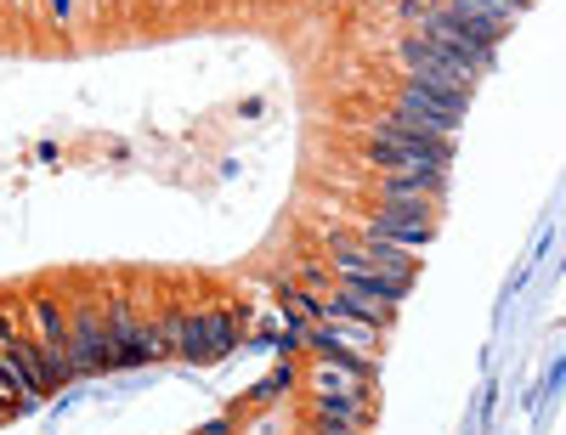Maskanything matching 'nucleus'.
Masks as SVG:
<instances>
[{"label":"nucleus","mask_w":566,"mask_h":435,"mask_svg":"<svg viewBox=\"0 0 566 435\" xmlns=\"http://www.w3.org/2000/svg\"><path fill=\"white\" fill-rule=\"evenodd\" d=\"M363 159L374 170H419V176H448V159L453 148L437 136H424L408 114H374L368 119V136H363Z\"/></svg>","instance_id":"obj_1"},{"label":"nucleus","mask_w":566,"mask_h":435,"mask_svg":"<svg viewBox=\"0 0 566 435\" xmlns=\"http://www.w3.org/2000/svg\"><path fill=\"white\" fill-rule=\"evenodd\" d=\"M328 272H335V283H363L374 288V295L386 300H402L408 283H413V255L408 250H391V244H374V237H335L328 244Z\"/></svg>","instance_id":"obj_2"},{"label":"nucleus","mask_w":566,"mask_h":435,"mask_svg":"<svg viewBox=\"0 0 566 435\" xmlns=\"http://www.w3.org/2000/svg\"><path fill=\"white\" fill-rule=\"evenodd\" d=\"M159 322L170 328L176 357H187V362H221L232 346H239V317H232L227 306H210V311H159Z\"/></svg>","instance_id":"obj_3"},{"label":"nucleus","mask_w":566,"mask_h":435,"mask_svg":"<svg viewBox=\"0 0 566 435\" xmlns=\"http://www.w3.org/2000/svg\"><path fill=\"white\" fill-rule=\"evenodd\" d=\"M391 108L408 114L424 136H437V141H453V125L464 119L470 108V91H453V85H424V79H402L397 96H391Z\"/></svg>","instance_id":"obj_4"},{"label":"nucleus","mask_w":566,"mask_h":435,"mask_svg":"<svg viewBox=\"0 0 566 435\" xmlns=\"http://www.w3.org/2000/svg\"><path fill=\"white\" fill-rule=\"evenodd\" d=\"M69 362L74 373H97L114 368V340H108V311L97 300L69 306Z\"/></svg>","instance_id":"obj_5"},{"label":"nucleus","mask_w":566,"mask_h":435,"mask_svg":"<svg viewBox=\"0 0 566 435\" xmlns=\"http://www.w3.org/2000/svg\"><path fill=\"white\" fill-rule=\"evenodd\" d=\"M448 176H419V170H386L374 176V210H413V215H437Z\"/></svg>","instance_id":"obj_6"},{"label":"nucleus","mask_w":566,"mask_h":435,"mask_svg":"<svg viewBox=\"0 0 566 435\" xmlns=\"http://www.w3.org/2000/svg\"><path fill=\"white\" fill-rule=\"evenodd\" d=\"M23 333H29V340L52 357V362L74 368V362H69V311H63L52 295H29V300H23Z\"/></svg>","instance_id":"obj_7"},{"label":"nucleus","mask_w":566,"mask_h":435,"mask_svg":"<svg viewBox=\"0 0 566 435\" xmlns=\"http://www.w3.org/2000/svg\"><path fill=\"white\" fill-rule=\"evenodd\" d=\"M323 317H346V322H368V328H391L397 300L374 295V288H363V283H335V288L323 295Z\"/></svg>","instance_id":"obj_8"},{"label":"nucleus","mask_w":566,"mask_h":435,"mask_svg":"<svg viewBox=\"0 0 566 435\" xmlns=\"http://www.w3.org/2000/svg\"><path fill=\"white\" fill-rule=\"evenodd\" d=\"M437 215H413V210H374L368 221H363V237H374V244H391V250H424L431 244V226Z\"/></svg>","instance_id":"obj_9"},{"label":"nucleus","mask_w":566,"mask_h":435,"mask_svg":"<svg viewBox=\"0 0 566 435\" xmlns=\"http://www.w3.org/2000/svg\"><path fill=\"white\" fill-rule=\"evenodd\" d=\"M108 340H114V368H136L142 362V328H148V317H142L125 295H114L108 306Z\"/></svg>","instance_id":"obj_10"},{"label":"nucleus","mask_w":566,"mask_h":435,"mask_svg":"<svg viewBox=\"0 0 566 435\" xmlns=\"http://www.w3.org/2000/svg\"><path fill=\"white\" fill-rule=\"evenodd\" d=\"M312 391L317 396H368V373L363 368H346V362H317Z\"/></svg>","instance_id":"obj_11"},{"label":"nucleus","mask_w":566,"mask_h":435,"mask_svg":"<svg viewBox=\"0 0 566 435\" xmlns=\"http://www.w3.org/2000/svg\"><path fill=\"white\" fill-rule=\"evenodd\" d=\"M312 418H352V424H368V396H312Z\"/></svg>","instance_id":"obj_12"},{"label":"nucleus","mask_w":566,"mask_h":435,"mask_svg":"<svg viewBox=\"0 0 566 435\" xmlns=\"http://www.w3.org/2000/svg\"><path fill=\"white\" fill-rule=\"evenodd\" d=\"M453 7H464V12H482V18H493V23H510L515 12L527 7V0H453Z\"/></svg>","instance_id":"obj_13"},{"label":"nucleus","mask_w":566,"mask_h":435,"mask_svg":"<svg viewBox=\"0 0 566 435\" xmlns=\"http://www.w3.org/2000/svg\"><path fill=\"white\" fill-rule=\"evenodd\" d=\"M23 333V306H12V300H0V351H7L12 340Z\"/></svg>","instance_id":"obj_14"},{"label":"nucleus","mask_w":566,"mask_h":435,"mask_svg":"<svg viewBox=\"0 0 566 435\" xmlns=\"http://www.w3.org/2000/svg\"><path fill=\"white\" fill-rule=\"evenodd\" d=\"M312 435H368V424H352V418H312Z\"/></svg>","instance_id":"obj_15"},{"label":"nucleus","mask_w":566,"mask_h":435,"mask_svg":"<svg viewBox=\"0 0 566 435\" xmlns=\"http://www.w3.org/2000/svg\"><path fill=\"white\" fill-rule=\"evenodd\" d=\"M199 435H232V424H227V418H216V424H205Z\"/></svg>","instance_id":"obj_16"},{"label":"nucleus","mask_w":566,"mask_h":435,"mask_svg":"<svg viewBox=\"0 0 566 435\" xmlns=\"http://www.w3.org/2000/svg\"><path fill=\"white\" fill-rule=\"evenodd\" d=\"M7 7H23V0H7Z\"/></svg>","instance_id":"obj_17"}]
</instances>
